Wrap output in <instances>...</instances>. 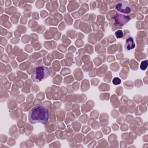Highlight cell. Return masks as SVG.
<instances>
[{"label": "cell", "instance_id": "1", "mask_svg": "<svg viewBox=\"0 0 148 148\" xmlns=\"http://www.w3.org/2000/svg\"><path fill=\"white\" fill-rule=\"evenodd\" d=\"M49 118V111L47 108L42 105L33 107L28 113V121L32 124L47 123Z\"/></svg>", "mask_w": 148, "mask_h": 148}, {"label": "cell", "instance_id": "2", "mask_svg": "<svg viewBox=\"0 0 148 148\" xmlns=\"http://www.w3.org/2000/svg\"><path fill=\"white\" fill-rule=\"evenodd\" d=\"M50 72L47 67L39 66L35 68L31 78L35 82H40L50 76Z\"/></svg>", "mask_w": 148, "mask_h": 148}, {"label": "cell", "instance_id": "3", "mask_svg": "<svg viewBox=\"0 0 148 148\" xmlns=\"http://www.w3.org/2000/svg\"><path fill=\"white\" fill-rule=\"evenodd\" d=\"M116 9L122 13L128 14L131 12V6L127 1H121L119 2L115 7Z\"/></svg>", "mask_w": 148, "mask_h": 148}, {"label": "cell", "instance_id": "4", "mask_svg": "<svg viewBox=\"0 0 148 148\" xmlns=\"http://www.w3.org/2000/svg\"><path fill=\"white\" fill-rule=\"evenodd\" d=\"M115 21L117 24L122 25L125 23H127L130 20V17L128 16H125L123 14H117L115 17Z\"/></svg>", "mask_w": 148, "mask_h": 148}, {"label": "cell", "instance_id": "5", "mask_svg": "<svg viewBox=\"0 0 148 148\" xmlns=\"http://www.w3.org/2000/svg\"><path fill=\"white\" fill-rule=\"evenodd\" d=\"M135 47L134 39L131 36H129L126 39L125 43V49L127 51L133 49Z\"/></svg>", "mask_w": 148, "mask_h": 148}, {"label": "cell", "instance_id": "6", "mask_svg": "<svg viewBox=\"0 0 148 148\" xmlns=\"http://www.w3.org/2000/svg\"><path fill=\"white\" fill-rule=\"evenodd\" d=\"M147 65H148V61L147 60H145L143 61H142L140 64V68L142 70L144 71L145 70L147 67Z\"/></svg>", "mask_w": 148, "mask_h": 148}, {"label": "cell", "instance_id": "7", "mask_svg": "<svg viewBox=\"0 0 148 148\" xmlns=\"http://www.w3.org/2000/svg\"><path fill=\"white\" fill-rule=\"evenodd\" d=\"M115 35L117 38H121L123 36V32L121 30H117L115 32Z\"/></svg>", "mask_w": 148, "mask_h": 148}, {"label": "cell", "instance_id": "8", "mask_svg": "<svg viewBox=\"0 0 148 148\" xmlns=\"http://www.w3.org/2000/svg\"><path fill=\"white\" fill-rule=\"evenodd\" d=\"M112 83L114 85H118L121 83V80L119 77H114L112 80Z\"/></svg>", "mask_w": 148, "mask_h": 148}]
</instances>
